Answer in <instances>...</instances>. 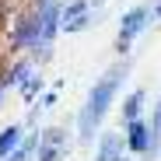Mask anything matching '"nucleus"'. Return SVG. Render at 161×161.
Listing matches in <instances>:
<instances>
[{
	"label": "nucleus",
	"instance_id": "nucleus-3",
	"mask_svg": "<svg viewBox=\"0 0 161 161\" xmlns=\"http://www.w3.org/2000/svg\"><path fill=\"white\" fill-rule=\"evenodd\" d=\"M154 14H151V4H137V7H130L123 18H119V35H116V49L123 53H130V46L140 39V32L147 28V21H151Z\"/></svg>",
	"mask_w": 161,
	"mask_h": 161
},
{
	"label": "nucleus",
	"instance_id": "nucleus-6",
	"mask_svg": "<svg viewBox=\"0 0 161 161\" xmlns=\"http://www.w3.org/2000/svg\"><path fill=\"white\" fill-rule=\"evenodd\" d=\"M126 147L133 151V154H147V144H151V126L144 123V119H133V123H126Z\"/></svg>",
	"mask_w": 161,
	"mask_h": 161
},
{
	"label": "nucleus",
	"instance_id": "nucleus-12",
	"mask_svg": "<svg viewBox=\"0 0 161 161\" xmlns=\"http://www.w3.org/2000/svg\"><path fill=\"white\" fill-rule=\"evenodd\" d=\"M21 137H25V133H21V126H7L4 133H0V161H4L18 144H21Z\"/></svg>",
	"mask_w": 161,
	"mask_h": 161
},
{
	"label": "nucleus",
	"instance_id": "nucleus-15",
	"mask_svg": "<svg viewBox=\"0 0 161 161\" xmlns=\"http://www.w3.org/2000/svg\"><path fill=\"white\" fill-rule=\"evenodd\" d=\"M151 14H154V18L161 21V0H154V7H151Z\"/></svg>",
	"mask_w": 161,
	"mask_h": 161
},
{
	"label": "nucleus",
	"instance_id": "nucleus-2",
	"mask_svg": "<svg viewBox=\"0 0 161 161\" xmlns=\"http://www.w3.org/2000/svg\"><path fill=\"white\" fill-rule=\"evenodd\" d=\"M39 11V46L32 49L39 60H46L53 53V42L60 35V4L56 0H42V4H32Z\"/></svg>",
	"mask_w": 161,
	"mask_h": 161
},
{
	"label": "nucleus",
	"instance_id": "nucleus-14",
	"mask_svg": "<svg viewBox=\"0 0 161 161\" xmlns=\"http://www.w3.org/2000/svg\"><path fill=\"white\" fill-rule=\"evenodd\" d=\"M4 25H7V0H0V32H4Z\"/></svg>",
	"mask_w": 161,
	"mask_h": 161
},
{
	"label": "nucleus",
	"instance_id": "nucleus-9",
	"mask_svg": "<svg viewBox=\"0 0 161 161\" xmlns=\"http://www.w3.org/2000/svg\"><path fill=\"white\" fill-rule=\"evenodd\" d=\"M151 144H147V161H154L158 154H161V98H158V109H154V116H151Z\"/></svg>",
	"mask_w": 161,
	"mask_h": 161
},
{
	"label": "nucleus",
	"instance_id": "nucleus-1",
	"mask_svg": "<svg viewBox=\"0 0 161 161\" xmlns=\"http://www.w3.org/2000/svg\"><path fill=\"white\" fill-rule=\"evenodd\" d=\"M126 74H130V63H116V67H109L95 80V88L88 91L84 109L77 112V133H80V140H91L95 137V130L102 126V119L109 116V109H112L116 91H119V84H123Z\"/></svg>",
	"mask_w": 161,
	"mask_h": 161
},
{
	"label": "nucleus",
	"instance_id": "nucleus-7",
	"mask_svg": "<svg viewBox=\"0 0 161 161\" xmlns=\"http://www.w3.org/2000/svg\"><path fill=\"white\" fill-rule=\"evenodd\" d=\"M123 147H126L123 133L109 130V133L102 137V144H98V158H95V161H123Z\"/></svg>",
	"mask_w": 161,
	"mask_h": 161
},
{
	"label": "nucleus",
	"instance_id": "nucleus-4",
	"mask_svg": "<svg viewBox=\"0 0 161 161\" xmlns=\"http://www.w3.org/2000/svg\"><path fill=\"white\" fill-rule=\"evenodd\" d=\"M11 46L14 49H35L39 46V11L28 7L21 11L11 25Z\"/></svg>",
	"mask_w": 161,
	"mask_h": 161
},
{
	"label": "nucleus",
	"instance_id": "nucleus-11",
	"mask_svg": "<svg viewBox=\"0 0 161 161\" xmlns=\"http://www.w3.org/2000/svg\"><path fill=\"white\" fill-rule=\"evenodd\" d=\"M42 88H46V84H42V74H39V70L25 74V77L18 80V91H21V98H25V102H32V98H35Z\"/></svg>",
	"mask_w": 161,
	"mask_h": 161
},
{
	"label": "nucleus",
	"instance_id": "nucleus-8",
	"mask_svg": "<svg viewBox=\"0 0 161 161\" xmlns=\"http://www.w3.org/2000/svg\"><path fill=\"white\" fill-rule=\"evenodd\" d=\"M39 144H42V133L35 130V133H28V137H21V144H18L4 161H32V158L39 154Z\"/></svg>",
	"mask_w": 161,
	"mask_h": 161
},
{
	"label": "nucleus",
	"instance_id": "nucleus-10",
	"mask_svg": "<svg viewBox=\"0 0 161 161\" xmlns=\"http://www.w3.org/2000/svg\"><path fill=\"white\" fill-rule=\"evenodd\" d=\"M144 102H147V91H144V88H137L130 98H123V123L140 119V112H144Z\"/></svg>",
	"mask_w": 161,
	"mask_h": 161
},
{
	"label": "nucleus",
	"instance_id": "nucleus-5",
	"mask_svg": "<svg viewBox=\"0 0 161 161\" xmlns=\"http://www.w3.org/2000/svg\"><path fill=\"white\" fill-rule=\"evenodd\" d=\"M67 151H70L67 130H63V126H49V130H42V144H39L35 161H60Z\"/></svg>",
	"mask_w": 161,
	"mask_h": 161
},
{
	"label": "nucleus",
	"instance_id": "nucleus-13",
	"mask_svg": "<svg viewBox=\"0 0 161 161\" xmlns=\"http://www.w3.org/2000/svg\"><path fill=\"white\" fill-rule=\"evenodd\" d=\"M35 67H32V60H18L11 70H7V77H4V84H18V80L25 77V74H32Z\"/></svg>",
	"mask_w": 161,
	"mask_h": 161
}]
</instances>
